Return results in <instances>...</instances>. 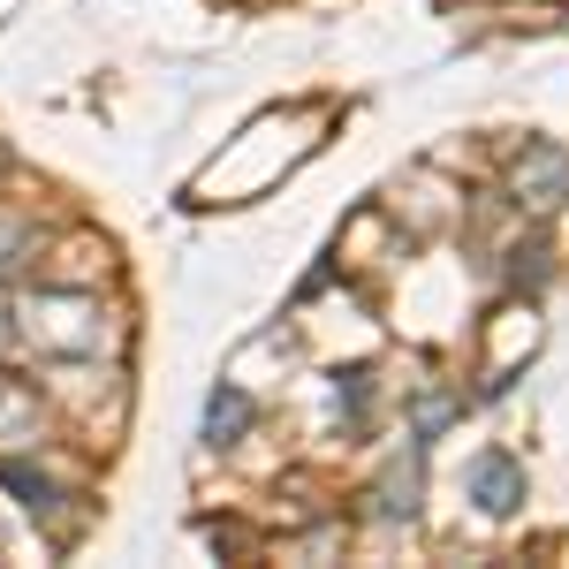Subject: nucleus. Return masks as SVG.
<instances>
[{
  "instance_id": "nucleus-1",
  "label": "nucleus",
  "mask_w": 569,
  "mask_h": 569,
  "mask_svg": "<svg viewBox=\"0 0 569 569\" xmlns=\"http://www.w3.org/2000/svg\"><path fill=\"white\" fill-rule=\"evenodd\" d=\"M23 335L39 342V350L53 357H91L99 342H107V319H99V305L91 297H61V289H46V297H23Z\"/></svg>"
},
{
  "instance_id": "nucleus-2",
  "label": "nucleus",
  "mask_w": 569,
  "mask_h": 569,
  "mask_svg": "<svg viewBox=\"0 0 569 569\" xmlns=\"http://www.w3.org/2000/svg\"><path fill=\"white\" fill-rule=\"evenodd\" d=\"M509 182H517V206L555 213V206L569 198V160L555 152V144H525V152H517V168H509Z\"/></svg>"
},
{
  "instance_id": "nucleus-3",
  "label": "nucleus",
  "mask_w": 569,
  "mask_h": 569,
  "mask_svg": "<svg viewBox=\"0 0 569 569\" xmlns=\"http://www.w3.org/2000/svg\"><path fill=\"white\" fill-rule=\"evenodd\" d=\"M418 493H426V440H410L402 456L388 463V479L372 486V517H418Z\"/></svg>"
},
{
  "instance_id": "nucleus-4",
  "label": "nucleus",
  "mask_w": 569,
  "mask_h": 569,
  "mask_svg": "<svg viewBox=\"0 0 569 569\" xmlns=\"http://www.w3.org/2000/svg\"><path fill=\"white\" fill-rule=\"evenodd\" d=\"M471 501H479L486 517H509V509L525 501V463H517V456H501V448L479 456V463H471Z\"/></svg>"
},
{
  "instance_id": "nucleus-5",
  "label": "nucleus",
  "mask_w": 569,
  "mask_h": 569,
  "mask_svg": "<svg viewBox=\"0 0 569 569\" xmlns=\"http://www.w3.org/2000/svg\"><path fill=\"white\" fill-rule=\"evenodd\" d=\"M206 426H213V440H236L243 426H251V395L220 388V395H213V418H206Z\"/></svg>"
}]
</instances>
